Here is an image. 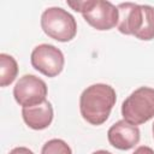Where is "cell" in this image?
Returning a JSON list of instances; mask_svg holds the SVG:
<instances>
[{"mask_svg":"<svg viewBox=\"0 0 154 154\" xmlns=\"http://www.w3.org/2000/svg\"><path fill=\"white\" fill-rule=\"evenodd\" d=\"M116 90L105 83L87 87L79 96V112L82 118L91 125L103 124L116 105Z\"/></svg>","mask_w":154,"mask_h":154,"instance_id":"obj_1","label":"cell"},{"mask_svg":"<svg viewBox=\"0 0 154 154\" xmlns=\"http://www.w3.org/2000/svg\"><path fill=\"white\" fill-rule=\"evenodd\" d=\"M67 5L76 12L82 13L84 20L96 30H109L118 24V8L109 1H67Z\"/></svg>","mask_w":154,"mask_h":154,"instance_id":"obj_2","label":"cell"},{"mask_svg":"<svg viewBox=\"0 0 154 154\" xmlns=\"http://www.w3.org/2000/svg\"><path fill=\"white\" fill-rule=\"evenodd\" d=\"M43 32L59 42H69L77 34L75 17L61 7H48L41 16Z\"/></svg>","mask_w":154,"mask_h":154,"instance_id":"obj_3","label":"cell"},{"mask_svg":"<svg viewBox=\"0 0 154 154\" xmlns=\"http://www.w3.org/2000/svg\"><path fill=\"white\" fill-rule=\"evenodd\" d=\"M124 120L140 125L154 117V88L140 87L134 90L122 105Z\"/></svg>","mask_w":154,"mask_h":154,"instance_id":"obj_4","label":"cell"},{"mask_svg":"<svg viewBox=\"0 0 154 154\" xmlns=\"http://www.w3.org/2000/svg\"><path fill=\"white\" fill-rule=\"evenodd\" d=\"M31 65L35 70L47 77L58 76L64 69V54L53 45L42 43L36 46L30 57Z\"/></svg>","mask_w":154,"mask_h":154,"instance_id":"obj_5","label":"cell"},{"mask_svg":"<svg viewBox=\"0 0 154 154\" xmlns=\"http://www.w3.org/2000/svg\"><path fill=\"white\" fill-rule=\"evenodd\" d=\"M47 91V84L43 79L34 75H24L17 81L13 88V96L20 106L30 107L43 102Z\"/></svg>","mask_w":154,"mask_h":154,"instance_id":"obj_6","label":"cell"},{"mask_svg":"<svg viewBox=\"0 0 154 154\" xmlns=\"http://www.w3.org/2000/svg\"><path fill=\"white\" fill-rule=\"evenodd\" d=\"M140 137L141 132L137 125H134L124 119L114 123L107 131L109 144L119 150L134 148L140 142Z\"/></svg>","mask_w":154,"mask_h":154,"instance_id":"obj_7","label":"cell"},{"mask_svg":"<svg viewBox=\"0 0 154 154\" xmlns=\"http://www.w3.org/2000/svg\"><path fill=\"white\" fill-rule=\"evenodd\" d=\"M119 19L117 28L124 35H136L143 23L142 5L135 2H122L117 6Z\"/></svg>","mask_w":154,"mask_h":154,"instance_id":"obj_8","label":"cell"},{"mask_svg":"<svg viewBox=\"0 0 154 154\" xmlns=\"http://www.w3.org/2000/svg\"><path fill=\"white\" fill-rule=\"evenodd\" d=\"M22 117L24 123L32 130H43L48 128L53 120V107L47 100L43 102L22 108Z\"/></svg>","mask_w":154,"mask_h":154,"instance_id":"obj_9","label":"cell"},{"mask_svg":"<svg viewBox=\"0 0 154 154\" xmlns=\"http://www.w3.org/2000/svg\"><path fill=\"white\" fill-rule=\"evenodd\" d=\"M18 75V64L12 55L6 53L0 54V85H10Z\"/></svg>","mask_w":154,"mask_h":154,"instance_id":"obj_10","label":"cell"},{"mask_svg":"<svg viewBox=\"0 0 154 154\" xmlns=\"http://www.w3.org/2000/svg\"><path fill=\"white\" fill-rule=\"evenodd\" d=\"M142 10L143 23L135 37L142 41H150L154 38V7L150 5H142Z\"/></svg>","mask_w":154,"mask_h":154,"instance_id":"obj_11","label":"cell"},{"mask_svg":"<svg viewBox=\"0 0 154 154\" xmlns=\"http://www.w3.org/2000/svg\"><path fill=\"white\" fill-rule=\"evenodd\" d=\"M41 154H72V150L65 141L60 138H53L43 144Z\"/></svg>","mask_w":154,"mask_h":154,"instance_id":"obj_12","label":"cell"},{"mask_svg":"<svg viewBox=\"0 0 154 154\" xmlns=\"http://www.w3.org/2000/svg\"><path fill=\"white\" fill-rule=\"evenodd\" d=\"M8 154H34V152L26 147H16Z\"/></svg>","mask_w":154,"mask_h":154,"instance_id":"obj_13","label":"cell"},{"mask_svg":"<svg viewBox=\"0 0 154 154\" xmlns=\"http://www.w3.org/2000/svg\"><path fill=\"white\" fill-rule=\"evenodd\" d=\"M132 154H154V150H153L150 147L141 146V147H138Z\"/></svg>","mask_w":154,"mask_h":154,"instance_id":"obj_14","label":"cell"},{"mask_svg":"<svg viewBox=\"0 0 154 154\" xmlns=\"http://www.w3.org/2000/svg\"><path fill=\"white\" fill-rule=\"evenodd\" d=\"M91 154H112V153H109L107 150H103V149H100V150H96V152H94Z\"/></svg>","mask_w":154,"mask_h":154,"instance_id":"obj_15","label":"cell"},{"mask_svg":"<svg viewBox=\"0 0 154 154\" xmlns=\"http://www.w3.org/2000/svg\"><path fill=\"white\" fill-rule=\"evenodd\" d=\"M152 130H153V137H154V124H153V128H152Z\"/></svg>","mask_w":154,"mask_h":154,"instance_id":"obj_16","label":"cell"}]
</instances>
